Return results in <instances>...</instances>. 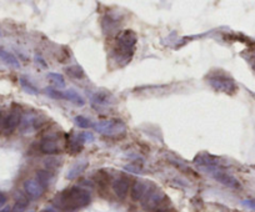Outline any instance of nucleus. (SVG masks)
<instances>
[{"instance_id": "obj_1", "label": "nucleus", "mask_w": 255, "mask_h": 212, "mask_svg": "<svg viewBox=\"0 0 255 212\" xmlns=\"http://www.w3.org/2000/svg\"><path fill=\"white\" fill-rule=\"evenodd\" d=\"M92 201L89 191L79 186H73L59 192L53 200L55 209L64 212H73L88 206Z\"/></svg>"}, {"instance_id": "obj_2", "label": "nucleus", "mask_w": 255, "mask_h": 212, "mask_svg": "<svg viewBox=\"0 0 255 212\" xmlns=\"http://www.w3.org/2000/svg\"><path fill=\"white\" fill-rule=\"evenodd\" d=\"M136 43H138V36H136L135 31L130 30V29H125L118 34L115 54L117 57H119V60H122L123 65L130 63V60L133 59Z\"/></svg>"}, {"instance_id": "obj_3", "label": "nucleus", "mask_w": 255, "mask_h": 212, "mask_svg": "<svg viewBox=\"0 0 255 212\" xmlns=\"http://www.w3.org/2000/svg\"><path fill=\"white\" fill-rule=\"evenodd\" d=\"M208 82L218 92H224L227 95H234L238 90V85L229 75L224 72H215L208 75Z\"/></svg>"}, {"instance_id": "obj_4", "label": "nucleus", "mask_w": 255, "mask_h": 212, "mask_svg": "<svg viewBox=\"0 0 255 212\" xmlns=\"http://www.w3.org/2000/svg\"><path fill=\"white\" fill-rule=\"evenodd\" d=\"M95 131L109 138H123L127 134V125L118 119H108L95 124Z\"/></svg>"}, {"instance_id": "obj_5", "label": "nucleus", "mask_w": 255, "mask_h": 212, "mask_svg": "<svg viewBox=\"0 0 255 212\" xmlns=\"http://www.w3.org/2000/svg\"><path fill=\"white\" fill-rule=\"evenodd\" d=\"M21 118H23V115H21L20 108H19V106H14V108L11 109L10 114H9V115L6 116L5 120H4L3 133L5 134V135L13 134L14 131L16 130V128L19 126V124H20Z\"/></svg>"}, {"instance_id": "obj_6", "label": "nucleus", "mask_w": 255, "mask_h": 212, "mask_svg": "<svg viewBox=\"0 0 255 212\" xmlns=\"http://www.w3.org/2000/svg\"><path fill=\"white\" fill-rule=\"evenodd\" d=\"M84 140H83L82 133L80 134H69L67 135V151L70 155H78L82 152L83 147H84Z\"/></svg>"}, {"instance_id": "obj_7", "label": "nucleus", "mask_w": 255, "mask_h": 212, "mask_svg": "<svg viewBox=\"0 0 255 212\" xmlns=\"http://www.w3.org/2000/svg\"><path fill=\"white\" fill-rule=\"evenodd\" d=\"M113 102V95L110 94L107 90H99L95 92L92 97V105L93 108L100 109V108H107Z\"/></svg>"}, {"instance_id": "obj_8", "label": "nucleus", "mask_w": 255, "mask_h": 212, "mask_svg": "<svg viewBox=\"0 0 255 212\" xmlns=\"http://www.w3.org/2000/svg\"><path fill=\"white\" fill-rule=\"evenodd\" d=\"M213 177H214L218 182H220V184L224 185V186L229 187V189L238 190V189H240V186H242L239 182V180L235 179L233 175L228 174V172L215 171V172H213Z\"/></svg>"}, {"instance_id": "obj_9", "label": "nucleus", "mask_w": 255, "mask_h": 212, "mask_svg": "<svg viewBox=\"0 0 255 212\" xmlns=\"http://www.w3.org/2000/svg\"><path fill=\"white\" fill-rule=\"evenodd\" d=\"M220 161L222 160H220L219 156L210 155V153L207 152L198 153L194 157V160H193V162L198 165V166H218Z\"/></svg>"}, {"instance_id": "obj_10", "label": "nucleus", "mask_w": 255, "mask_h": 212, "mask_svg": "<svg viewBox=\"0 0 255 212\" xmlns=\"http://www.w3.org/2000/svg\"><path fill=\"white\" fill-rule=\"evenodd\" d=\"M24 189H25V192L31 197V199H39V197L44 194V190H45L40 184H39L36 179L26 180V181L24 182Z\"/></svg>"}, {"instance_id": "obj_11", "label": "nucleus", "mask_w": 255, "mask_h": 212, "mask_svg": "<svg viewBox=\"0 0 255 212\" xmlns=\"http://www.w3.org/2000/svg\"><path fill=\"white\" fill-rule=\"evenodd\" d=\"M39 150H40V152L45 153V155H56V153L60 152L59 143L53 138L43 139L40 145H39Z\"/></svg>"}, {"instance_id": "obj_12", "label": "nucleus", "mask_w": 255, "mask_h": 212, "mask_svg": "<svg viewBox=\"0 0 255 212\" xmlns=\"http://www.w3.org/2000/svg\"><path fill=\"white\" fill-rule=\"evenodd\" d=\"M130 187V182L127 177H119L113 182V191L119 199H125Z\"/></svg>"}, {"instance_id": "obj_13", "label": "nucleus", "mask_w": 255, "mask_h": 212, "mask_svg": "<svg viewBox=\"0 0 255 212\" xmlns=\"http://www.w3.org/2000/svg\"><path fill=\"white\" fill-rule=\"evenodd\" d=\"M149 187L150 186H148V182L140 181V180L135 181L133 187H131V199L134 201H141L144 199V196L146 195V192H148Z\"/></svg>"}, {"instance_id": "obj_14", "label": "nucleus", "mask_w": 255, "mask_h": 212, "mask_svg": "<svg viewBox=\"0 0 255 212\" xmlns=\"http://www.w3.org/2000/svg\"><path fill=\"white\" fill-rule=\"evenodd\" d=\"M0 59L3 60L6 65H9V67H13L15 69L20 68V62L18 60V58L14 54H11L10 51L5 50L4 48H0Z\"/></svg>"}, {"instance_id": "obj_15", "label": "nucleus", "mask_w": 255, "mask_h": 212, "mask_svg": "<svg viewBox=\"0 0 255 212\" xmlns=\"http://www.w3.org/2000/svg\"><path fill=\"white\" fill-rule=\"evenodd\" d=\"M64 100H69L73 104L78 105V106H84L85 100L78 94L74 90H68V91H64Z\"/></svg>"}, {"instance_id": "obj_16", "label": "nucleus", "mask_w": 255, "mask_h": 212, "mask_svg": "<svg viewBox=\"0 0 255 212\" xmlns=\"http://www.w3.org/2000/svg\"><path fill=\"white\" fill-rule=\"evenodd\" d=\"M87 166H88L87 161H82V162H79V164L74 165V166L70 169V171L68 172L67 179L68 180H74L75 177H78L79 175H82L83 172H84V170L87 169Z\"/></svg>"}, {"instance_id": "obj_17", "label": "nucleus", "mask_w": 255, "mask_h": 212, "mask_svg": "<svg viewBox=\"0 0 255 212\" xmlns=\"http://www.w3.org/2000/svg\"><path fill=\"white\" fill-rule=\"evenodd\" d=\"M67 74L73 79H83L85 76V71L80 65H72V67L67 68Z\"/></svg>"}, {"instance_id": "obj_18", "label": "nucleus", "mask_w": 255, "mask_h": 212, "mask_svg": "<svg viewBox=\"0 0 255 212\" xmlns=\"http://www.w3.org/2000/svg\"><path fill=\"white\" fill-rule=\"evenodd\" d=\"M50 179H51V174L46 171V170H39V171L36 172V180H38V182L44 187V189L49 185Z\"/></svg>"}, {"instance_id": "obj_19", "label": "nucleus", "mask_w": 255, "mask_h": 212, "mask_svg": "<svg viewBox=\"0 0 255 212\" xmlns=\"http://www.w3.org/2000/svg\"><path fill=\"white\" fill-rule=\"evenodd\" d=\"M20 85H21V87H23L24 91L28 92V94H31V95L39 94V90L36 89V87L34 86V85L31 84L28 79H26V77H24V76L20 77Z\"/></svg>"}, {"instance_id": "obj_20", "label": "nucleus", "mask_w": 255, "mask_h": 212, "mask_svg": "<svg viewBox=\"0 0 255 212\" xmlns=\"http://www.w3.org/2000/svg\"><path fill=\"white\" fill-rule=\"evenodd\" d=\"M48 79L50 80L54 85H56V86H60V87L65 86V80H64V76L63 75L58 74V72H49Z\"/></svg>"}, {"instance_id": "obj_21", "label": "nucleus", "mask_w": 255, "mask_h": 212, "mask_svg": "<svg viewBox=\"0 0 255 212\" xmlns=\"http://www.w3.org/2000/svg\"><path fill=\"white\" fill-rule=\"evenodd\" d=\"M74 121H75V124H77V126H79V128H82V129L93 128L92 120H89V119L85 118V116H83V115L75 116Z\"/></svg>"}, {"instance_id": "obj_22", "label": "nucleus", "mask_w": 255, "mask_h": 212, "mask_svg": "<svg viewBox=\"0 0 255 212\" xmlns=\"http://www.w3.org/2000/svg\"><path fill=\"white\" fill-rule=\"evenodd\" d=\"M44 91L48 94V96L53 97V99H58V100H64V91H59V90L54 89V87H45Z\"/></svg>"}, {"instance_id": "obj_23", "label": "nucleus", "mask_w": 255, "mask_h": 212, "mask_svg": "<svg viewBox=\"0 0 255 212\" xmlns=\"http://www.w3.org/2000/svg\"><path fill=\"white\" fill-rule=\"evenodd\" d=\"M26 205H28V201H26L24 197H20V199L16 201L15 206L13 207V210H11V212H23L24 210H25Z\"/></svg>"}, {"instance_id": "obj_24", "label": "nucleus", "mask_w": 255, "mask_h": 212, "mask_svg": "<svg viewBox=\"0 0 255 212\" xmlns=\"http://www.w3.org/2000/svg\"><path fill=\"white\" fill-rule=\"evenodd\" d=\"M242 205H243V206L248 207V209L254 210V211H255V200H252V199L243 200V201H242Z\"/></svg>"}, {"instance_id": "obj_25", "label": "nucleus", "mask_w": 255, "mask_h": 212, "mask_svg": "<svg viewBox=\"0 0 255 212\" xmlns=\"http://www.w3.org/2000/svg\"><path fill=\"white\" fill-rule=\"evenodd\" d=\"M125 170L130 172H135V174H139L141 172V166H136V165H129V166H125Z\"/></svg>"}, {"instance_id": "obj_26", "label": "nucleus", "mask_w": 255, "mask_h": 212, "mask_svg": "<svg viewBox=\"0 0 255 212\" xmlns=\"http://www.w3.org/2000/svg\"><path fill=\"white\" fill-rule=\"evenodd\" d=\"M35 62L39 63V64H41V67H43V68H48V67H46V63L44 62L43 58H41L40 55H35Z\"/></svg>"}, {"instance_id": "obj_27", "label": "nucleus", "mask_w": 255, "mask_h": 212, "mask_svg": "<svg viewBox=\"0 0 255 212\" xmlns=\"http://www.w3.org/2000/svg\"><path fill=\"white\" fill-rule=\"evenodd\" d=\"M6 200L8 199H6L5 195H4L3 192H0V207H3L4 205L6 204Z\"/></svg>"}, {"instance_id": "obj_28", "label": "nucleus", "mask_w": 255, "mask_h": 212, "mask_svg": "<svg viewBox=\"0 0 255 212\" xmlns=\"http://www.w3.org/2000/svg\"><path fill=\"white\" fill-rule=\"evenodd\" d=\"M41 212H56L55 207H46V209H44Z\"/></svg>"}, {"instance_id": "obj_29", "label": "nucleus", "mask_w": 255, "mask_h": 212, "mask_svg": "<svg viewBox=\"0 0 255 212\" xmlns=\"http://www.w3.org/2000/svg\"><path fill=\"white\" fill-rule=\"evenodd\" d=\"M0 212H10V209H9V207H5V209L0 210Z\"/></svg>"}, {"instance_id": "obj_30", "label": "nucleus", "mask_w": 255, "mask_h": 212, "mask_svg": "<svg viewBox=\"0 0 255 212\" xmlns=\"http://www.w3.org/2000/svg\"><path fill=\"white\" fill-rule=\"evenodd\" d=\"M3 115H1V113H0V126H3Z\"/></svg>"}, {"instance_id": "obj_31", "label": "nucleus", "mask_w": 255, "mask_h": 212, "mask_svg": "<svg viewBox=\"0 0 255 212\" xmlns=\"http://www.w3.org/2000/svg\"><path fill=\"white\" fill-rule=\"evenodd\" d=\"M31 212H33V211H31Z\"/></svg>"}]
</instances>
